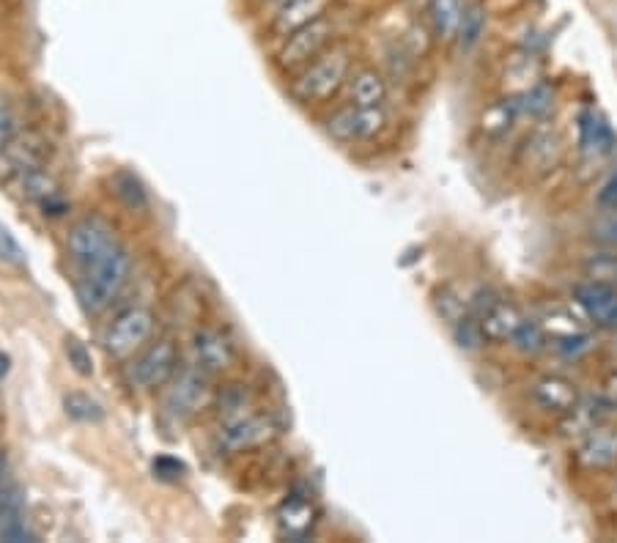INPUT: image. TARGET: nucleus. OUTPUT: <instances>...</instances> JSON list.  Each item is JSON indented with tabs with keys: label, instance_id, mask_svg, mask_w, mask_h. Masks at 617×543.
<instances>
[{
	"label": "nucleus",
	"instance_id": "f3484780",
	"mask_svg": "<svg viewBox=\"0 0 617 543\" xmlns=\"http://www.w3.org/2000/svg\"><path fill=\"white\" fill-rule=\"evenodd\" d=\"M615 146L617 138L607 124V118L598 116L593 110H585L579 116V149L585 151L587 157H604Z\"/></svg>",
	"mask_w": 617,
	"mask_h": 543
},
{
	"label": "nucleus",
	"instance_id": "4c0bfd02",
	"mask_svg": "<svg viewBox=\"0 0 617 543\" xmlns=\"http://www.w3.org/2000/svg\"><path fill=\"white\" fill-rule=\"evenodd\" d=\"M593 242H598L601 247H609V250H617V212H607L604 220H598L593 225Z\"/></svg>",
	"mask_w": 617,
	"mask_h": 543
},
{
	"label": "nucleus",
	"instance_id": "f257e3e1",
	"mask_svg": "<svg viewBox=\"0 0 617 543\" xmlns=\"http://www.w3.org/2000/svg\"><path fill=\"white\" fill-rule=\"evenodd\" d=\"M129 277H132V253L124 245L113 247L105 258L80 269V280H77L80 308L86 310L88 316H102L121 297Z\"/></svg>",
	"mask_w": 617,
	"mask_h": 543
},
{
	"label": "nucleus",
	"instance_id": "a211bd4d",
	"mask_svg": "<svg viewBox=\"0 0 617 543\" xmlns=\"http://www.w3.org/2000/svg\"><path fill=\"white\" fill-rule=\"evenodd\" d=\"M607 409L609 406L604 404V398L601 395H593V398H579V404L565 415L563 420V431L568 434V437H582L585 439L590 431H596V428H601V423H604V417H607Z\"/></svg>",
	"mask_w": 617,
	"mask_h": 543
},
{
	"label": "nucleus",
	"instance_id": "2eb2a0df",
	"mask_svg": "<svg viewBox=\"0 0 617 543\" xmlns=\"http://www.w3.org/2000/svg\"><path fill=\"white\" fill-rule=\"evenodd\" d=\"M9 187L20 201L33 203V206H42L44 201H50L55 195H64L61 179L55 176L50 165H42V168H33V171L22 173V176L11 181Z\"/></svg>",
	"mask_w": 617,
	"mask_h": 543
},
{
	"label": "nucleus",
	"instance_id": "393cba45",
	"mask_svg": "<svg viewBox=\"0 0 617 543\" xmlns=\"http://www.w3.org/2000/svg\"><path fill=\"white\" fill-rule=\"evenodd\" d=\"M522 113V96H508V99H500L497 105H491L486 113H483V129L489 135H502L513 127V121Z\"/></svg>",
	"mask_w": 617,
	"mask_h": 543
},
{
	"label": "nucleus",
	"instance_id": "5701e85b",
	"mask_svg": "<svg viewBox=\"0 0 617 543\" xmlns=\"http://www.w3.org/2000/svg\"><path fill=\"white\" fill-rule=\"evenodd\" d=\"M387 99V83L376 69H362L352 80V105L382 107Z\"/></svg>",
	"mask_w": 617,
	"mask_h": 543
},
{
	"label": "nucleus",
	"instance_id": "a878e982",
	"mask_svg": "<svg viewBox=\"0 0 617 543\" xmlns=\"http://www.w3.org/2000/svg\"><path fill=\"white\" fill-rule=\"evenodd\" d=\"M113 192H116V198L127 206L129 212L149 209V195H146V190H143V184H140L135 173H116V176H113Z\"/></svg>",
	"mask_w": 617,
	"mask_h": 543
},
{
	"label": "nucleus",
	"instance_id": "aec40b11",
	"mask_svg": "<svg viewBox=\"0 0 617 543\" xmlns=\"http://www.w3.org/2000/svg\"><path fill=\"white\" fill-rule=\"evenodd\" d=\"M574 299L576 305L585 310L590 319L598 321L617 302V286L598 283V280H587V283L574 288Z\"/></svg>",
	"mask_w": 617,
	"mask_h": 543
},
{
	"label": "nucleus",
	"instance_id": "20e7f679",
	"mask_svg": "<svg viewBox=\"0 0 617 543\" xmlns=\"http://www.w3.org/2000/svg\"><path fill=\"white\" fill-rule=\"evenodd\" d=\"M181 352L179 343L171 335H162L157 341H149L127 365V382L138 393H154L162 390L179 373Z\"/></svg>",
	"mask_w": 617,
	"mask_h": 543
},
{
	"label": "nucleus",
	"instance_id": "7c9ffc66",
	"mask_svg": "<svg viewBox=\"0 0 617 543\" xmlns=\"http://www.w3.org/2000/svg\"><path fill=\"white\" fill-rule=\"evenodd\" d=\"M434 308H437L439 316H442L450 327H453L461 316H467L469 313L467 299L461 297L456 288H450V286L439 288L437 297H434Z\"/></svg>",
	"mask_w": 617,
	"mask_h": 543
},
{
	"label": "nucleus",
	"instance_id": "c9c22d12",
	"mask_svg": "<svg viewBox=\"0 0 617 543\" xmlns=\"http://www.w3.org/2000/svg\"><path fill=\"white\" fill-rule=\"evenodd\" d=\"M20 129L22 124H20V113H17V105L11 102V96H6L0 91V149H3Z\"/></svg>",
	"mask_w": 617,
	"mask_h": 543
},
{
	"label": "nucleus",
	"instance_id": "423d86ee",
	"mask_svg": "<svg viewBox=\"0 0 617 543\" xmlns=\"http://www.w3.org/2000/svg\"><path fill=\"white\" fill-rule=\"evenodd\" d=\"M277 437H280V426L275 417L253 409L247 415L223 420L214 442H217L220 456H245V453L269 448Z\"/></svg>",
	"mask_w": 617,
	"mask_h": 543
},
{
	"label": "nucleus",
	"instance_id": "ea45409f",
	"mask_svg": "<svg viewBox=\"0 0 617 543\" xmlns=\"http://www.w3.org/2000/svg\"><path fill=\"white\" fill-rule=\"evenodd\" d=\"M187 469H184V464L181 461H176V458L171 456H160L157 461H154V475L162 480H179L181 475H184Z\"/></svg>",
	"mask_w": 617,
	"mask_h": 543
},
{
	"label": "nucleus",
	"instance_id": "a18cd8bd",
	"mask_svg": "<svg viewBox=\"0 0 617 543\" xmlns=\"http://www.w3.org/2000/svg\"><path fill=\"white\" fill-rule=\"evenodd\" d=\"M6 469H9L6 467V458L0 456V486H3V480H6Z\"/></svg>",
	"mask_w": 617,
	"mask_h": 543
},
{
	"label": "nucleus",
	"instance_id": "e433bc0d",
	"mask_svg": "<svg viewBox=\"0 0 617 543\" xmlns=\"http://www.w3.org/2000/svg\"><path fill=\"white\" fill-rule=\"evenodd\" d=\"M0 261H3V264H9V267H17V269L25 267V261H28V258H25V250L20 247V242H17V239L11 236L9 228H3V225H0Z\"/></svg>",
	"mask_w": 617,
	"mask_h": 543
},
{
	"label": "nucleus",
	"instance_id": "f03ea898",
	"mask_svg": "<svg viewBox=\"0 0 617 543\" xmlns=\"http://www.w3.org/2000/svg\"><path fill=\"white\" fill-rule=\"evenodd\" d=\"M352 69V50L346 44L330 47L324 53L308 64L305 69H299L294 80H291V96L302 102V105H319L327 102L341 91V86L349 77Z\"/></svg>",
	"mask_w": 617,
	"mask_h": 543
},
{
	"label": "nucleus",
	"instance_id": "f704fd0d",
	"mask_svg": "<svg viewBox=\"0 0 617 543\" xmlns=\"http://www.w3.org/2000/svg\"><path fill=\"white\" fill-rule=\"evenodd\" d=\"M554 349H557V354L565 357V360H579L582 354H587L593 349V338H590L585 330L571 332V335H560L557 343H554Z\"/></svg>",
	"mask_w": 617,
	"mask_h": 543
},
{
	"label": "nucleus",
	"instance_id": "c85d7f7f",
	"mask_svg": "<svg viewBox=\"0 0 617 543\" xmlns=\"http://www.w3.org/2000/svg\"><path fill=\"white\" fill-rule=\"evenodd\" d=\"M554 110V88L549 83H538L532 86L530 91L522 94V113H527L530 118H546Z\"/></svg>",
	"mask_w": 617,
	"mask_h": 543
},
{
	"label": "nucleus",
	"instance_id": "dca6fc26",
	"mask_svg": "<svg viewBox=\"0 0 617 543\" xmlns=\"http://www.w3.org/2000/svg\"><path fill=\"white\" fill-rule=\"evenodd\" d=\"M579 464L587 469H607L617 464V428H596L590 431L576 450Z\"/></svg>",
	"mask_w": 617,
	"mask_h": 543
},
{
	"label": "nucleus",
	"instance_id": "49530a36",
	"mask_svg": "<svg viewBox=\"0 0 617 543\" xmlns=\"http://www.w3.org/2000/svg\"><path fill=\"white\" fill-rule=\"evenodd\" d=\"M261 3H277V0H261Z\"/></svg>",
	"mask_w": 617,
	"mask_h": 543
},
{
	"label": "nucleus",
	"instance_id": "f8f14e48",
	"mask_svg": "<svg viewBox=\"0 0 617 543\" xmlns=\"http://www.w3.org/2000/svg\"><path fill=\"white\" fill-rule=\"evenodd\" d=\"M275 14L269 20V31L275 39H288L291 33H297L299 28H305L313 20H319L330 9V0H277L272 3Z\"/></svg>",
	"mask_w": 617,
	"mask_h": 543
},
{
	"label": "nucleus",
	"instance_id": "72a5a7b5",
	"mask_svg": "<svg viewBox=\"0 0 617 543\" xmlns=\"http://www.w3.org/2000/svg\"><path fill=\"white\" fill-rule=\"evenodd\" d=\"M64 354L69 365L75 368L80 376H94V360H91V352L86 349V343L75 338V335H66L64 338Z\"/></svg>",
	"mask_w": 617,
	"mask_h": 543
},
{
	"label": "nucleus",
	"instance_id": "6ab92c4d",
	"mask_svg": "<svg viewBox=\"0 0 617 543\" xmlns=\"http://www.w3.org/2000/svg\"><path fill=\"white\" fill-rule=\"evenodd\" d=\"M524 321V316L519 313V308L513 305V302H505V299H500L494 308L480 319V327H483V338L486 341H511L513 332L519 330V324Z\"/></svg>",
	"mask_w": 617,
	"mask_h": 543
},
{
	"label": "nucleus",
	"instance_id": "c03bdc74",
	"mask_svg": "<svg viewBox=\"0 0 617 543\" xmlns=\"http://www.w3.org/2000/svg\"><path fill=\"white\" fill-rule=\"evenodd\" d=\"M6 373H9V357H6V354H0V379H3Z\"/></svg>",
	"mask_w": 617,
	"mask_h": 543
},
{
	"label": "nucleus",
	"instance_id": "37998d69",
	"mask_svg": "<svg viewBox=\"0 0 617 543\" xmlns=\"http://www.w3.org/2000/svg\"><path fill=\"white\" fill-rule=\"evenodd\" d=\"M598 324H601L604 330H617V302L604 313V316H601V319H598Z\"/></svg>",
	"mask_w": 617,
	"mask_h": 543
},
{
	"label": "nucleus",
	"instance_id": "9b49d317",
	"mask_svg": "<svg viewBox=\"0 0 617 543\" xmlns=\"http://www.w3.org/2000/svg\"><path fill=\"white\" fill-rule=\"evenodd\" d=\"M327 132L341 143H357V140L376 138L387 127V113L384 107H357L346 105L335 110L327 121Z\"/></svg>",
	"mask_w": 617,
	"mask_h": 543
},
{
	"label": "nucleus",
	"instance_id": "ddd939ff",
	"mask_svg": "<svg viewBox=\"0 0 617 543\" xmlns=\"http://www.w3.org/2000/svg\"><path fill=\"white\" fill-rule=\"evenodd\" d=\"M277 533L286 541H308L316 524H319V508L308 497L291 494L280 508H277Z\"/></svg>",
	"mask_w": 617,
	"mask_h": 543
},
{
	"label": "nucleus",
	"instance_id": "bb28decb",
	"mask_svg": "<svg viewBox=\"0 0 617 543\" xmlns=\"http://www.w3.org/2000/svg\"><path fill=\"white\" fill-rule=\"evenodd\" d=\"M543 330L560 338V335H571V332L585 330V319L576 316L574 310L552 305V308H546V313H543Z\"/></svg>",
	"mask_w": 617,
	"mask_h": 543
},
{
	"label": "nucleus",
	"instance_id": "9d476101",
	"mask_svg": "<svg viewBox=\"0 0 617 543\" xmlns=\"http://www.w3.org/2000/svg\"><path fill=\"white\" fill-rule=\"evenodd\" d=\"M190 362L206 376H228L239 368V349L236 343L217 327H198L190 338Z\"/></svg>",
	"mask_w": 617,
	"mask_h": 543
},
{
	"label": "nucleus",
	"instance_id": "7ed1b4c3",
	"mask_svg": "<svg viewBox=\"0 0 617 543\" xmlns=\"http://www.w3.org/2000/svg\"><path fill=\"white\" fill-rule=\"evenodd\" d=\"M157 313L146 305H129L113 316L102 332V349L113 362H129L154 338Z\"/></svg>",
	"mask_w": 617,
	"mask_h": 543
},
{
	"label": "nucleus",
	"instance_id": "0eeeda50",
	"mask_svg": "<svg viewBox=\"0 0 617 543\" xmlns=\"http://www.w3.org/2000/svg\"><path fill=\"white\" fill-rule=\"evenodd\" d=\"M116 225L107 220L105 214H83L72 228L66 231V256L77 269H86L105 258L113 247H118Z\"/></svg>",
	"mask_w": 617,
	"mask_h": 543
},
{
	"label": "nucleus",
	"instance_id": "a19ab883",
	"mask_svg": "<svg viewBox=\"0 0 617 543\" xmlns=\"http://www.w3.org/2000/svg\"><path fill=\"white\" fill-rule=\"evenodd\" d=\"M596 203L601 212H617V173L604 181V187L596 195Z\"/></svg>",
	"mask_w": 617,
	"mask_h": 543
},
{
	"label": "nucleus",
	"instance_id": "58836bf2",
	"mask_svg": "<svg viewBox=\"0 0 617 543\" xmlns=\"http://www.w3.org/2000/svg\"><path fill=\"white\" fill-rule=\"evenodd\" d=\"M500 294L494 291V288H478L475 294H472V299H469V313L475 316V319H483L486 313H489L497 302H500Z\"/></svg>",
	"mask_w": 617,
	"mask_h": 543
},
{
	"label": "nucleus",
	"instance_id": "2f4dec72",
	"mask_svg": "<svg viewBox=\"0 0 617 543\" xmlns=\"http://www.w3.org/2000/svg\"><path fill=\"white\" fill-rule=\"evenodd\" d=\"M453 330V338H456L458 349H464V352H478L480 346H483V327H480V321L472 316V313H467V316H461V319L450 327Z\"/></svg>",
	"mask_w": 617,
	"mask_h": 543
},
{
	"label": "nucleus",
	"instance_id": "473e14b6",
	"mask_svg": "<svg viewBox=\"0 0 617 543\" xmlns=\"http://www.w3.org/2000/svg\"><path fill=\"white\" fill-rule=\"evenodd\" d=\"M585 275L590 277V280H598V283L617 286V250H609V253H598V256L587 258Z\"/></svg>",
	"mask_w": 617,
	"mask_h": 543
},
{
	"label": "nucleus",
	"instance_id": "b1692460",
	"mask_svg": "<svg viewBox=\"0 0 617 543\" xmlns=\"http://www.w3.org/2000/svg\"><path fill=\"white\" fill-rule=\"evenodd\" d=\"M461 11L464 3L461 0H431L428 3V14H431V25L434 33L442 42H450L458 33V22H461Z\"/></svg>",
	"mask_w": 617,
	"mask_h": 543
},
{
	"label": "nucleus",
	"instance_id": "cd10ccee",
	"mask_svg": "<svg viewBox=\"0 0 617 543\" xmlns=\"http://www.w3.org/2000/svg\"><path fill=\"white\" fill-rule=\"evenodd\" d=\"M64 409H66V415L72 417V420H80V423H99V420L105 417L102 404L94 401V398L86 393L64 395Z\"/></svg>",
	"mask_w": 617,
	"mask_h": 543
},
{
	"label": "nucleus",
	"instance_id": "c756f323",
	"mask_svg": "<svg viewBox=\"0 0 617 543\" xmlns=\"http://www.w3.org/2000/svg\"><path fill=\"white\" fill-rule=\"evenodd\" d=\"M511 341L522 354H538L543 352V346H546V330H543L541 321L524 319L522 324H519V330L513 332Z\"/></svg>",
	"mask_w": 617,
	"mask_h": 543
},
{
	"label": "nucleus",
	"instance_id": "4468645a",
	"mask_svg": "<svg viewBox=\"0 0 617 543\" xmlns=\"http://www.w3.org/2000/svg\"><path fill=\"white\" fill-rule=\"evenodd\" d=\"M532 401L541 406L543 412H557L568 415L579 404V390L571 379L565 376H543L532 387Z\"/></svg>",
	"mask_w": 617,
	"mask_h": 543
},
{
	"label": "nucleus",
	"instance_id": "79ce46f5",
	"mask_svg": "<svg viewBox=\"0 0 617 543\" xmlns=\"http://www.w3.org/2000/svg\"><path fill=\"white\" fill-rule=\"evenodd\" d=\"M601 398L609 409H617V371H612L604 379V390H601Z\"/></svg>",
	"mask_w": 617,
	"mask_h": 543
},
{
	"label": "nucleus",
	"instance_id": "39448f33",
	"mask_svg": "<svg viewBox=\"0 0 617 543\" xmlns=\"http://www.w3.org/2000/svg\"><path fill=\"white\" fill-rule=\"evenodd\" d=\"M217 393L212 387V376H206L198 368H184L173 376L171 382L162 387V412L171 417L173 423H187L192 417L203 415L212 409Z\"/></svg>",
	"mask_w": 617,
	"mask_h": 543
},
{
	"label": "nucleus",
	"instance_id": "6e6552de",
	"mask_svg": "<svg viewBox=\"0 0 617 543\" xmlns=\"http://www.w3.org/2000/svg\"><path fill=\"white\" fill-rule=\"evenodd\" d=\"M332 36H335V22L330 14H324L305 28H299L297 33H291L288 39H283L275 55V66L283 75H297L299 69L313 64L324 50H330Z\"/></svg>",
	"mask_w": 617,
	"mask_h": 543
},
{
	"label": "nucleus",
	"instance_id": "1a4fd4ad",
	"mask_svg": "<svg viewBox=\"0 0 617 543\" xmlns=\"http://www.w3.org/2000/svg\"><path fill=\"white\" fill-rule=\"evenodd\" d=\"M50 157H53V140L42 129H20L0 149V184L9 187L22 173L50 165Z\"/></svg>",
	"mask_w": 617,
	"mask_h": 543
},
{
	"label": "nucleus",
	"instance_id": "4be33fe9",
	"mask_svg": "<svg viewBox=\"0 0 617 543\" xmlns=\"http://www.w3.org/2000/svg\"><path fill=\"white\" fill-rule=\"evenodd\" d=\"M486 33V6L480 0H469L464 11H461V22H458V47L469 53L475 50Z\"/></svg>",
	"mask_w": 617,
	"mask_h": 543
},
{
	"label": "nucleus",
	"instance_id": "412c9836",
	"mask_svg": "<svg viewBox=\"0 0 617 543\" xmlns=\"http://www.w3.org/2000/svg\"><path fill=\"white\" fill-rule=\"evenodd\" d=\"M560 154H563V138L554 129H535L532 138L527 140V157L538 171H549L552 165H557Z\"/></svg>",
	"mask_w": 617,
	"mask_h": 543
},
{
	"label": "nucleus",
	"instance_id": "de8ad7c7",
	"mask_svg": "<svg viewBox=\"0 0 617 543\" xmlns=\"http://www.w3.org/2000/svg\"><path fill=\"white\" fill-rule=\"evenodd\" d=\"M0 17H3V9H0Z\"/></svg>",
	"mask_w": 617,
	"mask_h": 543
}]
</instances>
